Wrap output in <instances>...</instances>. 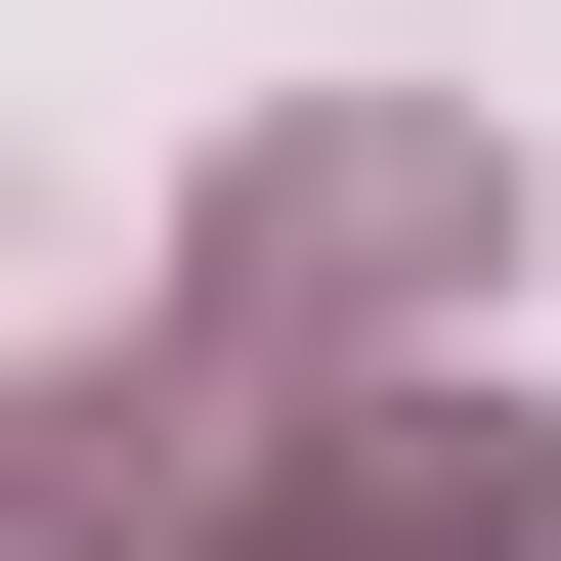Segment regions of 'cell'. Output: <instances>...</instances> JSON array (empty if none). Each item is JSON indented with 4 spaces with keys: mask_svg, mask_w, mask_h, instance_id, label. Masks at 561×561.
I'll use <instances>...</instances> for the list:
<instances>
[{
    "mask_svg": "<svg viewBox=\"0 0 561 561\" xmlns=\"http://www.w3.org/2000/svg\"><path fill=\"white\" fill-rule=\"evenodd\" d=\"M476 216H518L476 130H302L260 216H216V346H302V302H432V260H476Z\"/></svg>",
    "mask_w": 561,
    "mask_h": 561,
    "instance_id": "cell-1",
    "label": "cell"
},
{
    "mask_svg": "<svg viewBox=\"0 0 561 561\" xmlns=\"http://www.w3.org/2000/svg\"><path fill=\"white\" fill-rule=\"evenodd\" d=\"M0 518H44V432H0Z\"/></svg>",
    "mask_w": 561,
    "mask_h": 561,
    "instance_id": "cell-2",
    "label": "cell"
}]
</instances>
